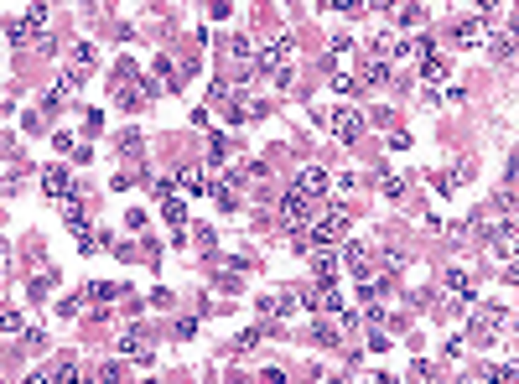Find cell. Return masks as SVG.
I'll return each mask as SVG.
<instances>
[{
    "label": "cell",
    "instance_id": "cell-1",
    "mask_svg": "<svg viewBox=\"0 0 519 384\" xmlns=\"http://www.w3.org/2000/svg\"><path fill=\"white\" fill-rule=\"evenodd\" d=\"M281 223H286V234H301L312 223V198H301V192L281 198Z\"/></svg>",
    "mask_w": 519,
    "mask_h": 384
},
{
    "label": "cell",
    "instance_id": "cell-2",
    "mask_svg": "<svg viewBox=\"0 0 519 384\" xmlns=\"http://www.w3.org/2000/svg\"><path fill=\"white\" fill-rule=\"evenodd\" d=\"M177 187H182V192H198V198H213V187H218V182H213L208 166H182V172H177Z\"/></svg>",
    "mask_w": 519,
    "mask_h": 384
},
{
    "label": "cell",
    "instance_id": "cell-3",
    "mask_svg": "<svg viewBox=\"0 0 519 384\" xmlns=\"http://www.w3.org/2000/svg\"><path fill=\"white\" fill-rule=\"evenodd\" d=\"M327 187H332V177L322 172V166H301V172H296V192H301V198H322Z\"/></svg>",
    "mask_w": 519,
    "mask_h": 384
},
{
    "label": "cell",
    "instance_id": "cell-4",
    "mask_svg": "<svg viewBox=\"0 0 519 384\" xmlns=\"http://www.w3.org/2000/svg\"><path fill=\"white\" fill-rule=\"evenodd\" d=\"M322 120H327V130L338 140H358V130H364V120H358L354 109H332V115H322Z\"/></svg>",
    "mask_w": 519,
    "mask_h": 384
},
{
    "label": "cell",
    "instance_id": "cell-5",
    "mask_svg": "<svg viewBox=\"0 0 519 384\" xmlns=\"http://www.w3.org/2000/svg\"><path fill=\"white\" fill-rule=\"evenodd\" d=\"M78 83H83V68H68L58 83H52V93H47V109H62V104L73 99V93H78Z\"/></svg>",
    "mask_w": 519,
    "mask_h": 384
},
{
    "label": "cell",
    "instance_id": "cell-6",
    "mask_svg": "<svg viewBox=\"0 0 519 384\" xmlns=\"http://www.w3.org/2000/svg\"><path fill=\"white\" fill-rule=\"evenodd\" d=\"M42 192H47V198H73V192H78V187H73V177L62 172V166H47V172H42Z\"/></svg>",
    "mask_w": 519,
    "mask_h": 384
},
{
    "label": "cell",
    "instance_id": "cell-7",
    "mask_svg": "<svg viewBox=\"0 0 519 384\" xmlns=\"http://www.w3.org/2000/svg\"><path fill=\"white\" fill-rule=\"evenodd\" d=\"M16 21L26 26V36H52V16H47V5H26Z\"/></svg>",
    "mask_w": 519,
    "mask_h": 384
},
{
    "label": "cell",
    "instance_id": "cell-8",
    "mask_svg": "<svg viewBox=\"0 0 519 384\" xmlns=\"http://www.w3.org/2000/svg\"><path fill=\"white\" fill-rule=\"evenodd\" d=\"M286 58H291V36H275L270 47H260V68H265V73H281Z\"/></svg>",
    "mask_w": 519,
    "mask_h": 384
},
{
    "label": "cell",
    "instance_id": "cell-9",
    "mask_svg": "<svg viewBox=\"0 0 519 384\" xmlns=\"http://www.w3.org/2000/svg\"><path fill=\"white\" fill-rule=\"evenodd\" d=\"M255 115H265V104H255L249 93H234V99H229V125H244V120H255Z\"/></svg>",
    "mask_w": 519,
    "mask_h": 384
},
{
    "label": "cell",
    "instance_id": "cell-10",
    "mask_svg": "<svg viewBox=\"0 0 519 384\" xmlns=\"http://www.w3.org/2000/svg\"><path fill=\"white\" fill-rule=\"evenodd\" d=\"M483 26H488V16L478 11V16H462V26L452 36H457V42H478V36H483Z\"/></svg>",
    "mask_w": 519,
    "mask_h": 384
},
{
    "label": "cell",
    "instance_id": "cell-11",
    "mask_svg": "<svg viewBox=\"0 0 519 384\" xmlns=\"http://www.w3.org/2000/svg\"><path fill=\"white\" fill-rule=\"evenodd\" d=\"M125 353H135V363H146L151 359V343H146V332H125V343H119Z\"/></svg>",
    "mask_w": 519,
    "mask_h": 384
},
{
    "label": "cell",
    "instance_id": "cell-12",
    "mask_svg": "<svg viewBox=\"0 0 519 384\" xmlns=\"http://www.w3.org/2000/svg\"><path fill=\"white\" fill-rule=\"evenodd\" d=\"M504 312H483V322H478V338H498V332H504Z\"/></svg>",
    "mask_w": 519,
    "mask_h": 384
},
{
    "label": "cell",
    "instance_id": "cell-13",
    "mask_svg": "<svg viewBox=\"0 0 519 384\" xmlns=\"http://www.w3.org/2000/svg\"><path fill=\"white\" fill-rule=\"evenodd\" d=\"M494 52L498 63H514V32H494Z\"/></svg>",
    "mask_w": 519,
    "mask_h": 384
},
{
    "label": "cell",
    "instance_id": "cell-14",
    "mask_svg": "<svg viewBox=\"0 0 519 384\" xmlns=\"http://www.w3.org/2000/svg\"><path fill=\"white\" fill-rule=\"evenodd\" d=\"M62 218L73 223V229H83V198L73 192V198H62Z\"/></svg>",
    "mask_w": 519,
    "mask_h": 384
},
{
    "label": "cell",
    "instance_id": "cell-15",
    "mask_svg": "<svg viewBox=\"0 0 519 384\" xmlns=\"http://www.w3.org/2000/svg\"><path fill=\"white\" fill-rule=\"evenodd\" d=\"M384 73H389V68H384V58H379V52H374V58L364 63V73H358V83H379V78H384Z\"/></svg>",
    "mask_w": 519,
    "mask_h": 384
},
{
    "label": "cell",
    "instance_id": "cell-16",
    "mask_svg": "<svg viewBox=\"0 0 519 384\" xmlns=\"http://www.w3.org/2000/svg\"><path fill=\"white\" fill-rule=\"evenodd\" d=\"M379 296H384V286H379L374 275H364V280H358V302H369V306H374Z\"/></svg>",
    "mask_w": 519,
    "mask_h": 384
},
{
    "label": "cell",
    "instance_id": "cell-17",
    "mask_svg": "<svg viewBox=\"0 0 519 384\" xmlns=\"http://www.w3.org/2000/svg\"><path fill=\"white\" fill-rule=\"evenodd\" d=\"M161 213H166V223H172V229H182V223H187V208H182L177 198H166V203H161Z\"/></svg>",
    "mask_w": 519,
    "mask_h": 384
},
{
    "label": "cell",
    "instance_id": "cell-18",
    "mask_svg": "<svg viewBox=\"0 0 519 384\" xmlns=\"http://www.w3.org/2000/svg\"><path fill=\"white\" fill-rule=\"evenodd\" d=\"M99 58V52H94V42H78V47H73V68H83V73H89V63H94Z\"/></svg>",
    "mask_w": 519,
    "mask_h": 384
},
{
    "label": "cell",
    "instance_id": "cell-19",
    "mask_svg": "<svg viewBox=\"0 0 519 384\" xmlns=\"http://www.w3.org/2000/svg\"><path fill=\"white\" fill-rule=\"evenodd\" d=\"M338 332H343L338 317H332V322H317V327H312V338H317V343H338Z\"/></svg>",
    "mask_w": 519,
    "mask_h": 384
},
{
    "label": "cell",
    "instance_id": "cell-20",
    "mask_svg": "<svg viewBox=\"0 0 519 384\" xmlns=\"http://www.w3.org/2000/svg\"><path fill=\"white\" fill-rule=\"evenodd\" d=\"M421 78H426V83L447 78V63H441V58H426V63H421Z\"/></svg>",
    "mask_w": 519,
    "mask_h": 384
},
{
    "label": "cell",
    "instance_id": "cell-21",
    "mask_svg": "<svg viewBox=\"0 0 519 384\" xmlns=\"http://www.w3.org/2000/svg\"><path fill=\"white\" fill-rule=\"evenodd\" d=\"M115 151H119V156H135V151H141V135H135V130H125V135L115 140Z\"/></svg>",
    "mask_w": 519,
    "mask_h": 384
},
{
    "label": "cell",
    "instance_id": "cell-22",
    "mask_svg": "<svg viewBox=\"0 0 519 384\" xmlns=\"http://www.w3.org/2000/svg\"><path fill=\"white\" fill-rule=\"evenodd\" d=\"M0 327H5V338H16V332H26L21 312H11V306H5V317H0Z\"/></svg>",
    "mask_w": 519,
    "mask_h": 384
},
{
    "label": "cell",
    "instance_id": "cell-23",
    "mask_svg": "<svg viewBox=\"0 0 519 384\" xmlns=\"http://www.w3.org/2000/svg\"><path fill=\"white\" fill-rule=\"evenodd\" d=\"M332 89H338V93H358L364 83H358L354 73H332Z\"/></svg>",
    "mask_w": 519,
    "mask_h": 384
},
{
    "label": "cell",
    "instance_id": "cell-24",
    "mask_svg": "<svg viewBox=\"0 0 519 384\" xmlns=\"http://www.w3.org/2000/svg\"><path fill=\"white\" fill-rule=\"evenodd\" d=\"M447 286H452V296H472V280L462 275V270H452V275H447Z\"/></svg>",
    "mask_w": 519,
    "mask_h": 384
},
{
    "label": "cell",
    "instance_id": "cell-25",
    "mask_svg": "<svg viewBox=\"0 0 519 384\" xmlns=\"http://www.w3.org/2000/svg\"><path fill=\"white\" fill-rule=\"evenodd\" d=\"M229 52H234V58H255V42H249V36H234V42H229Z\"/></svg>",
    "mask_w": 519,
    "mask_h": 384
},
{
    "label": "cell",
    "instance_id": "cell-26",
    "mask_svg": "<svg viewBox=\"0 0 519 384\" xmlns=\"http://www.w3.org/2000/svg\"><path fill=\"white\" fill-rule=\"evenodd\" d=\"M405 187H411L405 177H384V198H405Z\"/></svg>",
    "mask_w": 519,
    "mask_h": 384
},
{
    "label": "cell",
    "instance_id": "cell-27",
    "mask_svg": "<svg viewBox=\"0 0 519 384\" xmlns=\"http://www.w3.org/2000/svg\"><path fill=\"white\" fill-rule=\"evenodd\" d=\"M89 296H94V302H115V296H119V286H94Z\"/></svg>",
    "mask_w": 519,
    "mask_h": 384
}]
</instances>
